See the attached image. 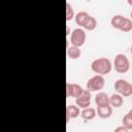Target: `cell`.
Returning a JSON list of instances; mask_svg holds the SVG:
<instances>
[{"label": "cell", "instance_id": "obj_1", "mask_svg": "<svg viewBox=\"0 0 132 132\" xmlns=\"http://www.w3.org/2000/svg\"><path fill=\"white\" fill-rule=\"evenodd\" d=\"M111 68H112L111 62L107 58H98L91 63V69L96 74H100V75L108 74L111 71Z\"/></svg>", "mask_w": 132, "mask_h": 132}, {"label": "cell", "instance_id": "obj_2", "mask_svg": "<svg viewBox=\"0 0 132 132\" xmlns=\"http://www.w3.org/2000/svg\"><path fill=\"white\" fill-rule=\"evenodd\" d=\"M110 24L111 26L117 29V30H121L123 32H130L132 30V22L129 18H126L122 14H116L111 18L110 20Z\"/></svg>", "mask_w": 132, "mask_h": 132}, {"label": "cell", "instance_id": "obj_3", "mask_svg": "<svg viewBox=\"0 0 132 132\" xmlns=\"http://www.w3.org/2000/svg\"><path fill=\"white\" fill-rule=\"evenodd\" d=\"M113 67L119 73H126L130 68V63L126 55L118 54L113 60Z\"/></svg>", "mask_w": 132, "mask_h": 132}, {"label": "cell", "instance_id": "obj_4", "mask_svg": "<svg viewBox=\"0 0 132 132\" xmlns=\"http://www.w3.org/2000/svg\"><path fill=\"white\" fill-rule=\"evenodd\" d=\"M105 80L103 78L102 75L100 74H96L94 76H92L91 78L88 79L87 81V90L89 92H97V91H101L102 88L104 87Z\"/></svg>", "mask_w": 132, "mask_h": 132}, {"label": "cell", "instance_id": "obj_5", "mask_svg": "<svg viewBox=\"0 0 132 132\" xmlns=\"http://www.w3.org/2000/svg\"><path fill=\"white\" fill-rule=\"evenodd\" d=\"M114 90L118 92V94L122 95L123 97H129L132 95V86L129 81L125 80V79H117L114 85Z\"/></svg>", "mask_w": 132, "mask_h": 132}, {"label": "cell", "instance_id": "obj_6", "mask_svg": "<svg viewBox=\"0 0 132 132\" xmlns=\"http://www.w3.org/2000/svg\"><path fill=\"white\" fill-rule=\"evenodd\" d=\"M86 41V31L81 28H76L70 35V42L74 46H81Z\"/></svg>", "mask_w": 132, "mask_h": 132}, {"label": "cell", "instance_id": "obj_7", "mask_svg": "<svg viewBox=\"0 0 132 132\" xmlns=\"http://www.w3.org/2000/svg\"><path fill=\"white\" fill-rule=\"evenodd\" d=\"M75 103L80 108H86L91 104V92L88 90H81L79 95L75 98Z\"/></svg>", "mask_w": 132, "mask_h": 132}, {"label": "cell", "instance_id": "obj_8", "mask_svg": "<svg viewBox=\"0 0 132 132\" xmlns=\"http://www.w3.org/2000/svg\"><path fill=\"white\" fill-rule=\"evenodd\" d=\"M81 90H82V88L78 84L67 82L66 84V97L76 98L79 95V93L81 92Z\"/></svg>", "mask_w": 132, "mask_h": 132}, {"label": "cell", "instance_id": "obj_9", "mask_svg": "<svg viewBox=\"0 0 132 132\" xmlns=\"http://www.w3.org/2000/svg\"><path fill=\"white\" fill-rule=\"evenodd\" d=\"M96 113H97V114L99 116V118H101V119H108V118L111 116V113H112V107L110 106V104L97 106Z\"/></svg>", "mask_w": 132, "mask_h": 132}, {"label": "cell", "instance_id": "obj_10", "mask_svg": "<svg viewBox=\"0 0 132 132\" xmlns=\"http://www.w3.org/2000/svg\"><path fill=\"white\" fill-rule=\"evenodd\" d=\"M80 110L77 105H68L66 107V122H69L70 119H75L79 116Z\"/></svg>", "mask_w": 132, "mask_h": 132}, {"label": "cell", "instance_id": "obj_11", "mask_svg": "<svg viewBox=\"0 0 132 132\" xmlns=\"http://www.w3.org/2000/svg\"><path fill=\"white\" fill-rule=\"evenodd\" d=\"M95 103L97 106L109 104V96L104 92H98L95 95Z\"/></svg>", "mask_w": 132, "mask_h": 132}, {"label": "cell", "instance_id": "obj_12", "mask_svg": "<svg viewBox=\"0 0 132 132\" xmlns=\"http://www.w3.org/2000/svg\"><path fill=\"white\" fill-rule=\"evenodd\" d=\"M79 114H80V117H81L82 120H85V121H91V120H93L96 117L97 113H96V109L95 108L88 106L86 108H82V111Z\"/></svg>", "mask_w": 132, "mask_h": 132}, {"label": "cell", "instance_id": "obj_13", "mask_svg": "<svg viewBox=\"0 0 132 132\" xmlns=\"http://www.w3.org/2000/svg\"><path fill=\"white\" fill-rule=\"evenodd\" d=\"M124 103V99L123 96L120 94H112L111 96H109V104L112 107H121Z\"/></svg>", "mask_w": 132, "mask_h": 132}, {"label": "cell", "instance_id": "obj_14", "mask_svg": "<svg viewBox=\"0 0 132 132\" xmlns=\"http://www.w3.org/2000/svg\"><path fill=\"white\" fill-rule=\"evenodd\" d=\"M80 55H81V52H80L78 46H74V45L68 46V48H67L68 58H70L72 60H76V59H78L80 57Z\"/></svg>", "mask_w": 132, "mask_h": 132}, {"label": "cell", "instance_id": "obj_15", "mask_svg": "<svg viewBox=\"0 0 132 132\" xmlns=\"http://www.w3.org/2000/svg\"><path fill=\"white\" fill-rule=\"evenodd\" d=\"M96 27H97V20H96L94 16L89 15V16H88V19L86 20V22H85L84 26H82L84 30L93 31V30H95V29H96Z\"/></svg>", "mask_w": 132, "mask_h": 132}, {"label": "cell", "instance_id": "obj_16", "mask_svg": "<svg viewBox=\"0 0 132 132\" xmlns=\"http://www.w3.org/2000/svg\"><path fill=\"white\" fill-rule=\"evenodd\" d=\"M89 15H90V14H89L88 12H86V11H79V12H77V13L75 14V16H74L75 24H76L77 26H79V27H82L84 24H85V22H86V20L88 19Z\"/></svg>", "mask_w": 132, "mask_h": 132}, {"label": "cell", "instance_id": "obj_17", "mask_svg": "<svg viewBox=\"0 0 132 132\" xmlns=\"http://www.w3.org/2000/svg\"><path fill=\"white\" fill-rule=\"evenodd\" d=\"M122 123H123V126L126 127L128 130L132 129V110H129L124 116V118L122 120Z\"/></svg>", "mask_w": 132, "mask_h": 132}, {"label": "cell", "instance_id": "obj_18", "mask_svg": "<svg viewBox=\"0 0 132 132\" xmlns=\"http://www.w3.org/2000/svg\"><path fill=\"white\" fill-rule=\"evenodd\" d=\"M74 18V12L72 9V6L69 2L66 3V21L69 22L70 20H72Z\"/></svg>", "mask_w": 132, "mask_h": 132}, {"label": "cell", "instance_id": "obj_19", "mask_svg": "<svg viewBox=\"0 0 132 132\" xmlns=\"http://www.w3.org/2000/svg\"><path fill=\"white\" fill-rule=\"evenodd\" d=\"M119 131H124V132H127V131H128V129H127L126 127H124V126H123V127H119V128H117V129H116V132H119Z\"/></svg>", "mask_w": 132, "mask_h": 132}, {"label": "cell", "instance_id": "obj_20", "mask_svg": "<svg viewBox=\"0 0 132 132\" xmlns=\"http://www.w3.org/2000/svg\"><path fill=\"white\" fill-rule=\"evenodd\" d=\"M69 32H70V28L67 26V27H66V35H68V34H69Z\"/></svg>", "mask_w": 132, "mask_h": 132}, {"label": "cell", "instance_id": "obj_21", "mask_svg": "<svg viewBox=\"0 0 132 132\" xmlns=\"http://www.w3.org/2000/svg\"><path fill=\"white\" fill-rule=\"evenodd\" d=\"M127 2H128L129 5H132V0H127Z\"/></svg>", "mask_w": 132, "mask_h": 132}]
</instances>
